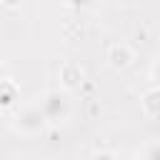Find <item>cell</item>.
Wrapping results in <instances>:
<instances>
[{
  "label": "cell",
  "instance_id": "6da1fadb",
  "mask_svg": "<svg viewBox=\"0 0 160 160\" xmlns=\"http://www.w3.org/2000/svg\"><path fill=\"white\" fill-rule=\"evenodd\" d=\"M48 125H60L70 118V98H68V90H60V88H52V90H45L38 100Z\"/></svg>",
  "mask_w": 160,
  "mask_h": 160
},
{
  "label": "cell",
  "instance_id": "7a4b0ae2",
  "mask_svg": "<svg viewBox=\"0 0 160 160\" xmlns=\"http://www.w3.org/2000/svg\"><path fill=\"white\" fill-rule=\"evenodd\" d=\"M45 125H48V120H45V115H42L38 102L35 105H25V108L12 112V128L18 132H22V135H38V132L45 130Z\"/></svg>",
  "mask_w": 160,
  "mask_h": 160
},
{
  "label": "cell",
  "instance_id": "3957f363",
  "mask_svg": "<svg viewBox=\"0 0 160 160\" xmlns=\"http://www.w3.org/2000/svg\"><path fill=\"white\" fill-rule=\"evenodd\" d=\"M105 60H108V65H110L112 70H125V68L132 65V50H130V45H125V42H115V45L108 48Z\"/></svg>",
  "mask_w": 160,
  "mask_h": 160
},
{
  "label": "cell",
  "instance_id": "277c9868",
  "mask_svg": "<svg viewBox=\"0 0 160 160\" xmlns=\"http://www.w3.org/2000/svg\"><path fill=\"white\" fill-rule=\"evenodd\" d=\"M18 100H20L18 85H15L10 78H2V75H0V112L15 110V108H18Z\"/></svg>",
  "mask_w": 160,
  "mask_h": 160
},
{
  "label": "cell",
  "instance_id": "5b68a950",
  "mask_svg": "<svg viewBox=\"0 0 160 160\" xmlns=\"http://www.w3.org/2000/svg\"><path fill=\"white\" fill-rule=\"evenodd\" d=\"M82 68H80V62H75V60H68V62H62L60 65V82H62V90H72V88H80V82H82Z\"/></svg>",
  "mask_w": 160,
  "mask_h": 160
},
{
  "label": "cell",
  "instance_id": "8992f818",
  "mask_svg": "<svg viewBox=\"0 0 160 160\" xmlns=\"http://www.w3.org/2000/svg\"><path fill=\"white\" fill-rule=\"evenodd\" d=\"M140 105H142V112H145V115L160 118V85L148 88V90L140 95Z\"/></svg>",
  "mask_w": 160,
  "mask_h": 160
},
{
  "label": "cell",
  "instance_id": "52a82bcc",
  "mask_svg": "<svg viewBox=\"0 0 160 160\" xmlns=\"http://www.w3.org/2000/svg\"><path fill=\"white\" fill-rule=\"evenodd\" d=\"M142 160H160V140L158 142H150V145H145V150H142V155H140Z\"/></svg>",
  "mask_w": 160,
  "mask_h": 160
},
{
  "label": "cell",
  "instance_id": "ba28073f",
  "mask_svg": "<svg viewBox=\"0 0 160 160\" xmlns=\"http://www.w3.org/2000/svg\"><path fill=\"white\" fill-rule=\"evenodd\" d=\"M70 8H75V10H90V8H95L100 0H65Z\"/></svg>",
  "mask_w": 160,
  "mask_h": 160
},
{
  "label": "cell",
  "instance_id": "9c48e42d",
  "mask_svg": "<svg viewBox=\"0 0 160 160\" xmlns=\"http://www.w3.org/2000/svg\"><path fill=\"white\" fill-rule=\"evenodd\" d=\"M92 160H118V158H115V152H110V150H100V152L92 155Z\"/></svg>",
  "mask_w": 160,
  "mask_h": 160
},
{
  "label": "cell",
  "instance_id": "30bf717a",
  "mask_svg": "<svg viewBox=\"0 0 160 160\" xmlns=\"http://www.w3.org/2000/svg\"><path fill=\"white\" fill-rule=\"evenodd\" d=\"M150 75H152L155 85H160V55H158V60L152 62V70H150Z\"/></svg>",
  "mask_w": 160,
  "mask_h": 160
},
{
  "label": "cell",
  "instance_id": "8fae6325",
  "mask_svg": "<svg viewBox=\"0 0 160 160\" xmlns=\"http://www.w3.org/2000/svg\"><path fill=\"white\" fill-rule=\"evenodd\" d=\"M5 5H8V8H15V5H18V0H5Z\"/></svg>",
  "mask_w": 160,
  "mask_h": 160
},
{
  "label": "cell",
  "instance_id": "7c38bea8",
  "mask_svg": "<svg viewBox=\"0 0 160 160\" xmlns=\"http://www.w3.org/2000/svg\"><path fill=\"white\" fill-rule=\"evenodd\" d=\"M138 160H142V158H138Z\"/></svg>",
  "mask_w": 160,
  "mask_h": 160
}]
</instances>
